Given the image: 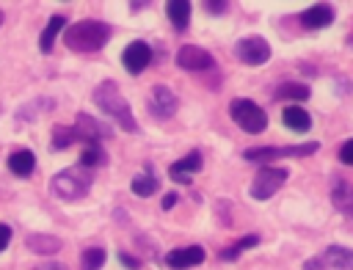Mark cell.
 I'll use <instances>...</instances> for the list:
<instances>
[{"label": "cell", "mask_w": 353, "mask_h": 270, "mask_svg": "<svg viewBox=\"0 0 353 270\" xmlns=\"http://www.w3.org/2000/svg\"><path fill=\"white\" fill-rule=\"evenodd\" d=\"M110 39V28L99 19H83L66 28L63 33V44L74 52H97L99 47H105Z\"/></svg>", "instance_id": "obj_1"}, {"label": "cell", "mask_w": 353, "mask_h": 270, "mask_svg": "<svg viewBox=\"0 0 353 270\" xmlns=\"http://www.w3.org/2000/svg\"><path fill=\"white\" fill-rule=\"evenodd\" d=\"M94 99H97L99 110H105L110 118H116L127 132H138L135 116H132V110H130V102L121 96L116 80H105V83H99L97 91H94Z\"/></svg>", "instance_id": "obj_2"}, {"label": "cell", "mask_w": 353, "mask_h": 270, "mask_svg": "<svg viewBox=\"0 0 353 270\" xmlns=\"http://www.w3.org/2000/svg\"><path fill=\"white\" fill-rule=\"evenodd\" d=\"M91 179H94L91 168H83V165L77 168L74 165V168H66V171L55 174L50 179V190H52V196H58L63 201H77V198H83L88 193Z\"/></svg>", "instance_id": "obj_3"}, {"label": "cell", "mask_w": 353, "mask_h": 270, "mask_svg": "<svg viewBox=\"0 0 353 270\" xmlns=\"http://www.w3.org/2000/svg\"><path fill=\"white\" fill-rule=\"evenodd\" d=\"M229 116L234 118V124L243 129V132H248V135H259V132H265V127H268V116H265V110L259 107V105H254L251 99H232V105H229Z\"/></svg>", "instance_id": "obj_4"}, {"label": "cell", "mask_w": 353, "mask_h": 270, "mask_svg": "<svg viewBox=\"0 0 353 270\" xmlns=\"http://www.w3.org/2000/svg\"><path fill=\"white\" fill-rule=\"evenodd\" d=\"M320 149L317 141H309V143H298V146H259V149H245L243 157L248 163H276L281 157H306V154H314Z\"/></svg>", "instance_id": "obj_5"}, {"label": "cell", "mask_w": 353, "mask_h": 270, "mask_svg": "<svg viewBox=\"0 0 353 270\" xmlns=\"http://www.w3.org/2000/svg\"><path fill=\"white\" fill-rule=\"evenodd\" d=\"M284 179H287V171H284V168L262 165V168L256 171V176H254V182H251L248 193H251V198L265 201V198H270V196L284 185Z\"/></svg>", "instance_id": "obj_6"}, {"label": "cell", "mask_w": 353, "mask_h": 270, "mask_svg": "<svg viewBox=\"0 0 353 270\" xmlns=\"http://www.w3.org/2000/svg\"><path fill=\"white\" fill-rule=\"evenodd\" d=\"M234 52L245 66H262L270 58V44L262 36H245L234 44Z\"/></svg>", "instance_id": "obj_7"}, {"label": "cell", "mask_w": 353, "mask_h": 270, "mask_svg": "<svg viewBox=\"0 0 353 270\" xmlns=\"http://www.w3.org/2000/svg\"><path fill=\"white\" fill-rule=\"evenodd\" d=\"M176 66L179 69H188V72H207V69L215 66V61H212V55L207 50H201L196 44H185L176 52Z\"/></svg>", "instance_id": "obj_8"}, {"label": "cell", "mask_w": 353, "mask_h": 270, "mask_svg": "<svg viewBox=\"0 0 353 270\" xmlns=\"http://www.w3.org/2000/svg\"><path fill=\"white\" fill-rule=\"evenodd\" d=\"M176 105H179L176 94L171 88H165V85H154L152 94H149V102H146V107H149V113L154 118H171L176 113Z\"/></svg>", "instance_id": "obj_9"}, {"label": "cell", "mask_w": 353, "mask_h": 270, "mask_svg": "<svg viewBox=\"0 0 353 270\" xmlns=\"http://www.w3.org/2000/svg\"><path fill=\"white\" fill-rule=\"evenodd\" d=\"M72 132H74L77 141H85V143H99V138H110V135H113L110 127L99 124V121H97L94 116H88V113H77Z\"/></svg>", "instance_id": "obj_10"}, {"label": "cell", "mask_w": 353, "mask_h": 270, "mask_svg": "<svg viewBox=\"0 0 353 270\" xmlns=\"http://www.w3.org/2000/svg\"><path fill=\"white\" fill-rule=\"evenodd\" d=\"M121 63L130 74H141L152 63V47L146 41H130L121 52Z\"/></svg>", "instance_id": "obj_11"}, {"label": "cell", "mask_w": 353, "mask_h": 270, "mask_svg": "<svg viewBox=\"0 0 353 270\" xmlns=\"http://www.w3.org/2000/svg\"><path fill=\"white\" fill-rule=\"evenodd\" d=\"M204 262V248L201 245H188V248H174L165 253V264L174 270H188Z\"/></svg>", "instance_id": "obj_12"}, {"label": "cell", "mask_w": 353, "mask_h": 270, "mask_svg": "<svg viewBox=\"0 0 353 270\" xmlns=\"http://www.w3.org/2000/svg\"><path fill=\"white\" fill-rule=\"evenodd\" d=\"M334 22V8L325 6V3H317L312 8H306L301 14V25L309 28V30H320V28H328Z\"/></svg>", "instance_id": "obj_13"}, {"label": "cell", "mask_w": 353, "mask_h": 270, "mask_svg": "<svg viewBox=\"0 0 353 270\" xmlns=\"http://www.w3.org/2000/svg\"><path fill=\"white\" fill-rule=\"evenodd\" d=\"M323 259H325L328 267H334V270H353V248L331 245V248H325Z\"/></svg>", "instance_id": "obj_14"}, {"label": "cell", "mask_w": 353, "mask_h": 270, "mask_svg": "<svg viewBox=\"0 0 353 270\" xmlns=\"http://www.w3.org/2000/svg\"><path fill=\"white\" fill-rule=\"evenodd\" d=\"M281 121H284L290 129H295V132H306V129L312 127V116H309L303 107H298V105H290V107H284V113H281Z\"/></svg>", "instance_id": "obj_15"}, {"label": "cell", "mask_w": 353, "mask_h": 270, "mask_svg": "<svg viewBox=\"0 0 353 270\" xmlns=\"http://www.w3.org/2000/svg\"><path fill=\"white\" fill-rule=\"evenodd\" d=\"M8 168H11V174H17V176H30L33 168H36V157H33V152L19 149V152L8 154Z\"/></svg>", "instance_id": "obj_16"}, {"label": "cell", "mask_w": 353, "mask_h": 270, "mask_svg": "<svg viewBox=\"0 0 353 270\" xmlns=\"http://www.w3.org/2000/svg\"><path fill=\"white\" fill-rule=\"evenodd\" d=\"M331 204H334L339 212H345V215L353 218V185H350V182L334 185V190H331Z\"/></svg>", "instance_id": "obj_17"}, {"label": "cell", "mask_w": 353, "mask_h": 270, "mask_svg": "<svg viewBox=\"0 0 353 270\" xmlns=\"http://www.w3.org/2000/svg\"><path fill=\"white\" fill-rule=\"evenodd\" d=\"M165 14L176 30H185L190 22V3L188 0H171V3H165Z\"/></svg>", "instance_id": "obj_18"}, {"label": "cell", "mask_w": 353, "mask_h": 270, "mask_svg": "<svg viewBox=\"0 0 353 270\" xmlns=\"http://www.w3.org/2000/svg\"><path fill=\"white\" fill-rule=\"evenodd\" d=\"M28 248H33L36 253H41V256H50V253H55L58 248H61V240L55 237V234H41V231H36V234H28Z\"/></svg>", "instance_id": "obj_19"}, {"label": "cell", "mask_w": 353, "mask_h": 270, "mask_svg": "<svg viewBox=\"0 0 353 270\" xmlns=\"http://www.w3.org/2000/svg\"><path fill=\"white\" fill-rule=\"evenodd\" d=\"M63 25H66V17H63V14L50 17V22H47V28H44V33H41V39H39L41 52H50V50H52V41H55V36L63 30Z\"/></svg>", "instance_id": "obj_20"}, {"label": "cell", "mask_w": 353, "mask_h": 270, "mask_svg": "<svg viewBox=\"0 0 353 270\" xmlns=\"http://www.w3.org/2000/svg\"><path fill=\"white\" fill-rule=\"evenodd\" d=\"M80 165L83 168H99V165H108V154H105V149L99 146V143H88L85 149H83V154H80Z\"/></svg>", "instance_id": "obj_21"}, {"label": "cell", "mask_w": 353, "mask_h": 270, "mask_svg": "<svg viewBox=\"0 0 353 270\" xmlns=\"http://www.w3.org/2000/svg\"><path fill=\"white\" fill-rule=\"evenodd\" d=\"M276 99H292V102H298V99H309V85L306 83H281L279 88H276Z\"/></svg>", "instance_id": "obj_22"}, {"label": "cell", "mask_w": 353, "mask_h": 270, "mask_svg": "<svg viewBox=\"0 0 353 270\" xmlns=\"http://www.w3.org/2000/svg\"><path fill=\"white\" fill-rule=\"evenodd\" d=\"M157 187H160V185H157V179H154V174H152L149 168L132 179V193H135V196H143V198H146V196H152Z\"/></svg>", "instance_id": "obj_23"}, {"label": "cell", "mask_w": 353, "mask_h": 270, "mask_svg": "<svg viewBox=\"0 0 353 270\" xmlns=\"http://www.w3.org/2000/svg\"><path fill=\"white\" fill-rule=\"evenodd\" d=\"M199 168H201V152H190L188 157H182V160H176L171 165L174 174H185V176H193Z\"/></svg>", "instance_id": "obj_24"}, {"label": "cell", "mask_w": 353, "mask_h": 270, "mask_svg": "<svg viewBox=\"0 0 353 270\" xmlns=\"http://www.w3.org/2000/svg\"><path fill=\"white\" fill-rule=\"evenodd\" d=\"M256 242H259V237H256V234H245V237H243V240H237L232 248H223V251H221V259H223V262H234V259H237V253H243L245 248H251V245H256Z\"/></svg>", "instance_id": "obj_25"}, {"label": "cell", "mask_w": 353, "mask_h": 270, "mask_svg": "<svg viewBox=\"0 0 353 270\" xmlns=\"http://www.w3.org/2000/svg\"><path fill=\"white\" fill-rule=\"evenodd\" d=\"M105 264V251L102 248H88L80 256V270H99Z\"/></svg>", "instance_id": "obj_26"}, {"label": "cell", "mask_w": 353, "mask_h": 270, "mask_svg": "<svg viewBox=\"0 0 353 270\" xmlns=\"http://www.w3.org/2000/svg\"><path fill=\"white\" fill-rule=\"evenodd\" d=\"M72 141H74V132H72V127H55L52 129V152L58 149V152H63L66 146H72Z\"/></svg>", "instance_id": "obj_27"}, {"label": "cell", "mask_w": 353, "mask_h": 270, "mask_svg": "<svg viewBox=\"0 0 353 270\" xmlns=\"http://www.w3.org/2000/svg\"><path fill=\"white\" fill-rule=\"evenodd\" d=\"M303 270H328V262L317 253V256H309V259L303 262Z\"/></svg>", "instance_id": "obj_28"}, {"label": "cell", "mask_w": 353, "mask_h": 270, "mask_svg": "<svg viewBox=\"0 0 353 270\" xmlns=\"http://www.w3.org/2000/svg\"><path fill=\"white\" fill-rule=\"evenodd\" d=\"M339 160L347 163V165H353V138L342 143V149H339Z\"/></svg>", "instance_id": "obj_29"}, {"label": "cell", "mask_w": 353, "mask_h": 270, "mask_svg": "<svg viewBox=\"0 0 353 270\" xmlns=\"http://www.w3.org/2000/svg\"><path fill=\"white\" fill-rule=\"evenodd\" d=\"M204 8H207L210 14H218V17H221V14H226V11H229V3H218V0H210V3H204Z\"/></svg>", "instance_id": "obj_30"}, {"label": "cell", "mask_w": 353, "mask_h": 270, "mask_svg": "<svg viewBox=\"0 0 353 270\" xmlns=\"http://www.w3.org/2000/svg\"><path fill=\"white\" fill-rule=\"evenodd\" d=\"M119 262H121L124 267H130V270H138V267H141V262H138L132 253H124V251H119Z\"/></svg>", "instance_id": "obj_31"}, {"label": "cell", "mask_w": 353, "mask_h": 270, "mask_svg": "<svg viewBox=\"0 0 353 270\" xmlns=\"http://www.w3.org/2000/svg\"><path fill=\"white\" fill-rule=\"evenodd\" d=\"M8 242H11V229L6 223H0V253L8 248Z\"/></svg>", "instance_id": "obj_32"}, {"label": "cell", "mask_w": 353, "mask_h": 270, "mask_svg": "<svg viewBox=\"0 0 353 270\" xmlns=\"http://www.w3.org/2000/svg\"><path fill=\"white\" fill-rule=\"evenodd\" d=\"M174 204H176V196H174V193H168V196L163 198V209H168V207H174Z\"/></svg>", "instance_id": "obj_33"}, {"label": "cell", "mask_w": 353, "mask_h": 270, "mask_svg": "<svg viewBox=\"0 0 353 270\" xmlns=\"http://www.w3.org/2000/svg\"><path fill=\"white\" fill-rule=\"evenodd\" d=\"M41 270H66V267H63V264H58V262H50V264H44Z\"/></svg>", "instance_id": "obj_34"}, {"label": "cell", "mask_w": 353, "mask_h": 270, "mask_svg": "<svg viewBox=\"0 0 353 270\" xmlns=\"http://www.w3.org/2000/svg\"><path fill=\"white\" fill-rule=\"evenodd\" d=\"M0 22H3V11H0Z\"/></svg>", "instance_id": "obj_35"}]
</instances>
